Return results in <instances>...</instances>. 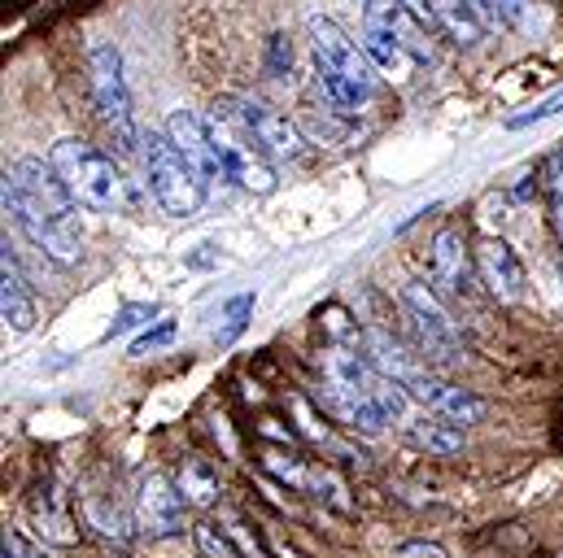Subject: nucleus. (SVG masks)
<instances>
[{
  "mask_svg": "<svg viewBox=\"0 0 563 558\" xmlns=\"http://www.w3.org/2000/svg\"><path fill=\"white\" fill-rule=\"evenodd\" d=\"M463 440H467V427H454V423H445V418H416L411 427H407V445L411 449H423V454H432V458H450V454H459L463 449Z\"/></svg>",
  "mask_w": 563,
  "mask_h": 558,
  "instance_id": "nucleus-19",
  "label": "nucleus"
},
{
  "mask_svg": "<svg viewBox=\"0 0 563 558\" xmlns=\"http://www.w3.org/2000/svg\"><path fill=\"white\" fill-rule=\"evenodd\" d=\"M560 110H563V92H555V97L538 101L533 110H525V114H511V119H507V132H525V127H533V123H547V119H555Z\"/></svg>",
  "mask_w": 563,
  "mask_h": 558,
  "instance_id": "nucleus-30",
  "label": "nucleus"
},
{
  "mask_svg": "<svg viewBox=\"0 0 563 558\" xmlns=\"http://www.w3.org/2000/svg\"><path fill=\"white\" fill-rule=\"evenodd\" d=\"M166 140L192 161V170L206 179V183H219V179H228L223 175V161H219V148H214V136H210V119L206 114H197V110H170V119H166Z\"/></svg>",
  "mask_w": 563,
  "mask_h": 558,
  "instance_id": "nucleus-11",
  "label": "nucleus"
},
{
  "mask_svg": "<svg viewBox=\"0 0 563 558\" xmlns=\"http://www.w3.org/2000/svg\"><path fill=\"white\" fill-rule=\"evenodd\" d=\"M88 92H92V105L114 140V148L123 157H132L144 144V136L136 127V105H132V88L123 75V53L114 44H97L88 53Z\"/></svg>",
  "mask_w": 563,
  "mask_h": 558,
  "instance_id": "nucleus-3",
  "label": "nucleus"
},
{
  "mask_svg": "<svg viewBox=\"0 0 563 558\" xmlns=\"http://www.w3.org/2000/svg\"><path fill=\"white\" fill-rule=\"evenodd\" d=\"M84 520H88V528H97L101 537H114L119 546H128V542H132V528H128V520H123L119 511L101 506L97 498H88V502H84Z\"/></svg>",
  "mask_w": 563,
  "mask_h": 558,
  "instance_id": "nucleus-24",
  "label": "nucleus"
},
{
  "mask_svg": "<svg viewBox=\"0 0 563 558\" xmlns=\"http://www.w3.org/2000/svg\"><path fill=\"white\" fill-rule=\"evenodd\" d=\"M319 319H323V327H328L336 341H345V345H354V349H358V341H363V327H358V323H350V314H345L341 305H328V310H319Z\"/></svg>",
  "mask_w": 563,
  "mask_h": 558,
  "instance_id": "nucleus-29",
  "label": "nucleus"
},
{
  "mask_svg": "<svg viewBox=\"0 0 563 558\" xmlns=\"http://www.w3.org/2000/svg\"><path fill=\"white\" fill-rule=\"evenodd\" d=\"M538 179H542V197H547V219H551V232H555V241H560V249H563V148H560V153H551V157L542 161Z\"/></svg>",
  "mask_w": 563,
  "mask_h": 558,
  "instance_id": "nucleus-22",
  "label": "nucleus"
},
{
  "mask_svg": "<svg viewBox=\"0 0 563 558\" xmlns=\"http://www.w3.org/2000/svg\"><path fill=\"white\" fill-rule=\"evenodd\" d=\"M363 22H372V26H380V31H389L416 62H437V40H432V26L416 18L402 0H367L363 4Z\"/></svg>",
  "mask_w": 563,
  "mask_h": 558,
  "instance_id": "nucleus-13",
  "label": "nucleus"
},
{
  "mask_svg": "<svg viewBox=\"0 0 563 558\" xmlns=\"http://www.w3.org/2000/svg\"><path fill=\"white\" fill-rule=\"evenodd\" d=\"M402 4H407V9L416 13V18H423V22L432 26V0H402Z\"/></svg>",
  "mask_w": 563,
  "mask_h": 558,
  "instance_id": "nucleus-36",
  "label": "nucleus"
},
{
  "mask_svg": "<svg viewBox=\"0 0 563 558\" xmlns=\"http://www.w3.org/2000/svg\"><path fill=\"white\" fill-rule=\"evenodd\" d=\"M228 537H232L236 546H245V550H250L254 558H267V546L254 537V528H250V524H241V520H228Z\"/></svg>",
  "mask_w": 563,
  "mask_h": 558,
  "instance_id": "nucleus-33",
  "label": "nucleus"
},
{
  "mask_svg": "<svg viewBox=\"0 0 563 558\" xmlns=\"http://www.w3.org/2000/svg\"><path fill=\"white\" fill-rule=\"evenodd\" d=\"M398 305H402V314L416 332V345H420L428 362H437V367H459L463 362V336H459V327H454V319L441 305L432 283H420V279L407 283L398 292Z\"/></svg>",
  "mask_w": 563,
  "mask_h": 558,
  "instance_id": "nucleus-5",
  "label": "nucleus"
},
{
  "mask_svg": "<svg viewBox=\"0 0 563 558\" xmlns=\"http://www.w3.org/2000/svg\"><path fill=\"white\" fill-rule=\"evenodd\" d=\"M206 119H210V136H214V148H219L223 175L232 183H241L245 192H254V197L276 192V166L263 157V148L245 132V123L232 114V105L228 101H214V110Z\"/></svg>",
  "mask_w": 563,
  "mask_h": 558,
  "instance_id": "nucleus-4",
  "label": "nucleus"
},
{
  "mask_svg": "<svg viewBox=\"0 0 563 558\" xmlns=\"http://www.w3.org/2000/svg\"><path fill=\"white\" fill-rule=\"evenodd\" d=\"M228 105H232V114L245 123V132L254 136V144L263 148V157L267 161H301L306 157V140L297 132V123L280 114V110H272L267 101H258V97H223Z\"/></svg>",
  "mask_w": 563,
  "mask_h": 558,
  "instance_id": "nucleus-7",
  "label": "nucleus"
},
{
  "mask_svg": "<svg viewBox=\"0 0 563 558\" xmlns=\"http://www.w3.org/2000/svg\"><path fill=\"white\" fill-rule=\"evenodd\" d=\"M4 558H44L18 528H4Z\"/></svg>",
  "mask_w": 563,
  "mask_h": 558,
  "instance_id": "nucleus-34",
  "label": "nucleus"
},
{
  "mask_svg": "<svg viewBox=\"0 0 563 558\" xmlns=\"http://www.w3.org/2000/svg\"><path fill=\"white\" fill-rule=\"evenodd\" d=\"M184 511H188V498L179 493V484L162 471H148L136 489V524L144 537L162 542V537L184 533Z\"/></svg>",
  "mask_w": 563,
  "mask_h": 558,
  "instance_id": "nucleus-9",
  "label": "nucleus"
},
{
  "mask_svg": "<svg viewBox=\"0 0 563 558\" xmlns=\"http://www.w3.org/2000/svg\"><path fill=\"white\" fill-rule=\"evenodd\" d=\"M250 314H254V292H241L223 305V327H219V345H232L245 327H250Z\"/></svg>",
  "mask_w": 563,
  "mask_h": 558,
  "instance_id": "nucleus-27",
  "label": "nucleus"
},
{
  "mask_svg": "<svg viewBox=\"0 0 563 558\" xmlns=\"http://www.w3.org/2000/svg\"><path fill=\"white\" fill-rule=\"evenodd\" d=\"M263 467L276 476V480H284L288 489H297V493H306V480H310V467L301 462V458H292V454H280V449H267L263 454Z\"/></svg>",
  "mask_w": 563,
  "mask_h": 558,
  "instance_id": "nucleus-25",
  "label": "nucleus"
},
{
  "mask_svg": "<svg viewBox=\"0 0 563 558\" xmlns=\"http://www.w3.org/2000/svg\"><path fill=\"white\" fill-rule=\"evenodd\" d=\"M363 53L372 57V66L380 70V75H389V79H411V70L420 66L389 31H380V26H372V22H363Z\"/></svg>",
  "mask_w": 563,
  "mask_h": 558,
  "instance_id": "nucleus-16",
  "label": "nucleus"
},
{
  "mask_svg": "<svg viewBox=\"0 0 563 558\" xmlns=\"http://www.w3.org/2000/svg\"><path fill=\"white\" fill-rule=\"evenodd\" d=\"M192 542H197V550L206 558H241L236 555V542L228 537V528H219V524H210V520L192 524Z\"/></svg>",
  "mask_w": 563,
  "mask_h": 558,
  "instance_id": "nucleus-26",
  "label": "nucleus"
},
{
  "mask_svg": "<svg viewBox=\"0 0 563 558\" xmlns=\"http://www.w3.org/2000/svg\"><path fill=\"white\" fill-rule=\"evenodd\" d=\"M4 214H9V219H13V227L26 236V245H31V249H40L44 258H53V263H62V267L79 263V254H84L79 227H75V223H66V219H57V214H48L44 205H35L26 192H18V188H13V179H9V175H4Z\"/></svg>",
  "mask_w": 563,
  "mask_h": 558,
  "instance_id": "nucleus-6",
  "label": "nucleus"
},
{
  "mask_svg": "<svg viewBox=\"0 0 563 558\" xmlns=\"http://www.w3.org/2000/svg\"><path fill=\"white\" fill-rule=\"evenodd\" d=\"M179 493L192 502V506H201V511H210L219 498H223V480H219V471L206 462V458H184V467H179Z\"/></svg>",
  "mask_w": 563,
  "mask_h": 558,
  "instance_id": "nucleus-20",
  "label": "nucleus"
},
{
  "mask_svg": "<svg viewBox=\"0 0 563 558\" xmlns=\"http://www.w3.org/2000/svg\"><path fill=\"white\" fill-rule=\"evenodd\" d=\"M310 48H314V62H319V66H328V70L354 79L358 88H372V92H376V75H380V70H376L372 57L363 53V44H354L332 18H310Z\"/></svg>",
  "mask_w": 563,
  "mask_h": 558,
  "instance_id": "nucleus-8",
  "label": "nucleus"
},
{
  "mask_svg": "<svg viewBox=\"0 0 563 558\" xmlns=\"http://www.w3.org/2000/svg\"><path fill=\"white\" fill-rule=\"evenodd\" d=\"M467 4L485 22V31H529L533 26V0H467Z\"/></svg>",
  "mask_w": 563,
  "mask_h": 558,
  "instance_id": "nucleus-21",
  "label": "nucleus"
},
{
  "mask_svg": "<svg viewBox=\"0 0 563 558\" xmlns=\"http://www.w3.org/2000/svg\"><path fill=\"white\" fill-rule=\"evenodd\" d=\"M48 161L57 170V179L66 183V192L75 197V205L92 210V214H119L128 205V179L114 166L110 153L92 148L88 140L62 136L48 148Z\"/></svg>",
  "mask_w": 563,
  "mask_h": 558,
  "instance_id": "nucleus-1",
  "label": "nucleus"
},
{
  "mask_svg": "<svg viewBox=\"0 0 563 558\" xmlns=\"http://www.w3.org/2000/svg\"><path fill=\"white\" fill-rule=\"evenodd\" d=\"M175 341V323L170 319H157V327H144L141 336L132 341V354L144 358V354H157V349H166Z\"/></svg>",
  "mask_w": 563,
  "mask_h": 558,
  "instance_id": "nucleus-31",
  "label": "nucleus"
},
{
  "mask_svg": "<svg viewBox=\"0 0 563 558\" xmlns=\"http://www.w3.org/2000/svg\"><path fill=\"white\" fill-rule=\"evenodd\" d=\"M144 161V179H148V192L153 201L162 205V214L170 219H192L206 197H210V183L192 170V161L166 140V132H148L141 148Z\"/></svg>",
  "mask_w": 563,
  "mask_h": 558,
  "instance_id": "nucleus-2",
  "label": "nucleus"
},
{
  "mask_svg": "<svg viewBox=\"0 0 563 558\" xmlns=\"http://www.w3.org/2000/svg\"><path fill=\"white\" fill-rule=\"evenodd\" d=\"M153 319H157V305H148V301H132V305H123V310L114 314L110 336H123V332H132V327H148Z\"/></svg>",
  "mask_w": 563,
  "mask_h": 558,
  "instance_id": "nucleus-28",
  "label": "nucleus"
},
{
  "mask_svg": "<svg viewBox=\"0 0 563 558\" xmlns=\"http://www.w3.org/2000/svg\"><path fill=\"white\" fill-rule=\"evenodd\" d=\"M432 31L441 40H454V44L472 48L485 35V22L472 13L467 0H432Z\"/></svg>",
  "mask_w": 563,
  "mask_h": 558,
  "instance_id": "nucleus-18",
  "label": "nucleus"
},
{
  "mask_svg": "<svg viewBox=\"0 0 563 558\" xmlns=\"http://www.w3.org/2000/svg\"><path fill=\"white\" fill-rule=\"evenodd\" d=\"M398 558H445V550L437 542H407L398 546Z\"/></svg>",
  "mask_w": 563,
  "mask_h": 558,
  "instance_id": "nucleus-35",
  "label": "nucleus"
},
{
  "mask_svg": "<svg viewBox=\"0 0 563 558\" xmlns=\"http://www.w3.org/2000/svg\"><path fill=\"white\" fill-rule=\"evenodd\" d=\"M306 493H310V498H319L323 506L341 511V515H350V511H354V502H350V489H345V480H341L336 471H328V467H310Z\"/></svg>",
  "mask_w": 563,
  "mask_h": 558,
  "instance_id": "nucleus-23",
  "label": "nucleus"
},
{
  "mask_svg": "<svg viewBox=\"0 0 563 558\" xmlns=\"http://www.w3.org/2000/svg\"><path fill=\"white\" fill-rule=\"evenodd\" d=\"M267 70L276 79H288V70H292V44H288V35H272L267 40Z\"/></svg>",
  "mask_w": 563,
  "mask_h": 558,
  "instance_id": "nucleus-32",
  "label": "nucleus"
},
{
  "mask_svg": "<svg viewBox=\"0 0 563 558\" xmlns=\"http://www.w3.org/2000/svg\"><path fill=\"white\" fill-rule=\"evenodd\" d=\"M31 520H35V533H40L44 542H53V546H75V542H79V533H75V524H70V515H66V506H62V493H57L53 484H44V489L31 498Z\"/></svg>",
  "mask_w": 563,
  "mask_h": 558,
  "instance_id": "nucleus-17",
  "label": "nucleus"
},
{
  "mask_svg": "<svg viewBox=\"0 0 563 558\" xmlns=\"http://www.w3.org/2000/svg\"><path fill=\"white\" fill-rule=\"evenodd\" d=\"M476 276L489 288V297L503 301V305H516L529 292V271H525L520 254L507 241H498V236L476 245Z\"/></svg>",
  "mask_w": 563,
  "mask_h": 558,
  "instance_id": "nucleus-12",
  "label": "nucleus"
},
{
  "mask_svg": "<svg viewBox=\"0 0 563 558\" xmlns=\"http://www.w3.org/2000/svg\"><path fill=\"white\" fill-rule=\"evenodd\" d=\"M0 314H4L9 332H31L35 327V297H31V283L22 276L9 241H4V254H0Z\"/></svg>",
  "mask_w": 563,
  "mask_h": 558,
  "instance_id": "nucleus-15",
  "label": "nucleus"
},
{
  "mask_svg": "<svg viewBox=\"0 0 563 558\" xmlns=\"http://www.w3.org/2000/svg\"><path fill=\"white\" fill-rule=\"evenodd\" d=\"M428 276L432 288L445 297H467L476 276V254L467 249V236L459 227H441L428 245Z\"/></svg>",
  "mask_w": 563,
  "mask_h": 558,
  "instance_id": "nucleus-10",
  "label": "nucleus"
},
{
  "mask_svg": "<svg viewBox=\"0 0 563 558\" xmlns=\"http://www.w3.org/2000/svg\"><path fill=\"white\" fill-rule=\"evenodd\" d=\"M319 411H328L341 427L363 432V436H380L385 423H389L385 411L376 406V398H367V393H345V389H336V384H319Z\"/></svg>",
  "mask_w": 563,
  "mask_h": 558,
  "instance_id": "nucleus-14",
  "label": "nucleus"
}]
</instances>
